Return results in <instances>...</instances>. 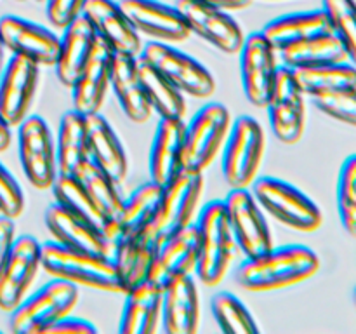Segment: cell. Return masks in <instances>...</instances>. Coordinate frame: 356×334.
<instances>
[{
  "instance_id": "obj_33",
  "label": "cell",
  "mask_w": 356,
  "mask_h": 334,
  "mask_svg": "<svg viewBox=\"0 0 356 334\" xmlns=\"http://www.w3.org/2000/svg\"><path fill=\"white\" fill-rule=\"evenodd\" d=\"M56 157L59 174H72L82 160L89 159L87 117L76 110L66 111L59 120L56 138Z\"/></svg>"
},
{
  "instance_id": "obj_21",
  "label": "cell",
  "mask_w": 356,
  "mask_h": 334,
  "mask_svg": "<svg viewBox=\"0 0 356 334\" xmlns=\"http://www.w3.org/2000/svg\"><path fill=\"white\" fill-rule=\"evenodd\" d=\"M82 14L94 28L97 38L110 45L111 51L141 54V37L120 9V3L115 0H87Z\"/></svg>"
},
{
  "instance_id": "obj_20",
  "label": "cell",
  "mask_w": 356,
  "mask_h": 334,
  "mask_svg": "<svg viewBox=\"0 0 356 334\" xmlns=\"http://www.w3.org/2000/svg\"><path fill=\"white\" fill-rule=\"evenodd\" d=\"M113 54L115 52L111 51L110 45L104 44L101 38H96V44H94L86 65L82 66L75 82L70 87L73 110L83 115L97 113L101 110L106 90L110 87Z\"/></svg>"
},
{
  "instance_id": "obj_45",
  "label": "cell",
  "mask_w": 356,
  "mask_h": 334,
  "mask_svg": "<svg viewBox=\"0 0 356 334\" xmlns=\"http://www.w3.org/2000/svg\"><path fill=\"white\" fill-rule=\"evenodd\" d=\"M14 240H16V226H14V219L0 216V267H2L3 261H6Z\"/></svg>"
},
{
  "instance_id": "obj_4",
  "label": "cell",
  "mask_w": 356,
  "mask_h": 334,
  "mask_svg": "<svg viewBox=\"0 0 356 334\" xmlns=\"http://www.w3.org/2000/svg\"><path fill=\"white\" fill-rule=\"evenodd\" d=\"M252 195L259 207L287 228L312 233L322 226L323 216L318 205L294 184L273 176L256 177Z\"/></svg>"
},
{
  "instance_id": "obj_32",
  "label": "cell",
  "mask_w": 356,
  "mask_h": 334,
  "mask_svg": "<svg viewBox=\"0 0 356 334\" xmlns=\"http://www.w3.org/2000/svg\"><path fill=\"white\" fill-rule=\"evenodd\" d=\"M329 31H332V28L327 19V14L323 13V9H320L287 14V16L271 19L270 23L264 24L261 33L277 51H280L282 47L292 44V42L302 40V38L313 37V35L329 33Z\"/></svg>"
},
{
  "instance_id": "obj_29",
  "label": "cell",
  "mask_w": 356,
  "mask_h": 334,
  "mask_svg": "<svg viewBox=\"0 0 356 334\" xmlns=\"http://www.w3.org/2000/svg\"><path fill=\"white\" fill-rule=\"evenodd\" d=\"M86 117L89 159L120 184L122 181H125L129 170L124 145L118 139L117 132L113 131L110 122L99 111L86 115Z\"/></svg>"
},
{
  "instance_id": "obj_49",
  "label": "cell",
  "mask_w": 356,
  "mask_h": 334,
  "mask_svg": "<svg viewBox=\"0 0 356 334\" xmlns=\"http://www.w3.org/2000/svg\"><path fill=\"white\" fill-rule=\"evenodd\" d=\"M353 301H355V305H356V287H355V291H353Z\"/></svg>"
},
{
  "instance_id": "obj_43",
  "label": "cell",
  "mask_w": 356,
  "mask_h": 334,
  "mask_svg": "<svg viewBox=\"0 0 356 334\" xmlns=\"http://www.w3.org/2000/svg\"><path fill=\"white\" fill-rule=\"evenodd\" d=\"M87 0H45V14L54 28H66L82 14Z\"/></svg>"
},
{
  "instance_id": "obj_39",
  "label": "cell",
  "mask_w": 356,
  "mask_h": 334,
  "mask_svg": "<svg viewBox=\"0 0 356 334\" xmlns=\"http://www.w3.org/2000/svg\"><path fill=\"white\" fill-rule=\"evenodd\" d=\"M322 9L346 51L348 61L356 66V0H323Z\"/></svg>"
},
{
  "instance_id": "obj_26",
  "label": "cell",
  "mask_w": 356,
  "mask_h": 334,
  "mask_svg": "<svg viewBox=\"0 0 356 334\" xmlns=\"http://www.w3.org/2000/svg\"><path fill=\"white\" fill-rule=\"evenodd\" d=\"M110 87L117 96L122 111L136 124H145L152 117V108L146 100L139 77V58L124 52H115L111 63Z\"/></svg>"
},
{
  "instance_id": "obj_17",
  "label": "cell",
  "mask_w": 356,
  "mask_h": 334,
  "mask_svg": "<svg viewBox=\"0 0 356 334\" xmlns=\"http://www.w3.org/2000/svg\"><path fill=\"white\" fill-rule=\"evenodd\" d=\"M198 263V230L195 223L167 233L159 240L148 280L159 285L183 275H193Z\"/></svg>"
},
{
  "instance_id": "obj_42",
  "label": "cell",
  "mask_w": 356,
  "mask_h": 334,
  "mask_svg": "<svg viewBox=\"0 0 356 334\" xmlns=\"http://www.w3.org/2000/svg\"><path fill=\"white\" fill-rule=\"evenodd\" d=\"M24 211V193L16 177L0 162V216L16 219Z\"/></svg>"
},
{
  "instance_id": "obj_1",
  "label": "cell",
  "mask_w": 356,
  "mask_h": 334,
  "mask_svg": "<svg viewBox=\"0 0 356 334\" xmlns=\"http://www.w3.org/2000/svg\"><path fill=\"white\" fill-rule=\"evenodd\" d=\"M318 268L320 260L315 250L301 244H291L245 257L236 268L235 280L249 292H271L308 280Z\"/></svg>"
},
{
  "instance_id": "obj_35",
  "label": "cell",
  "mask_w": 356,
  "mask_h": 334,
  "mask_svg": "<svg viewBox=\"0 0 356 334\" xmlns=\"http://www.w3.org/2000/svg\"><path fill=\"white\" fill-rule=\"evenodd\" d=\"M72 174L79 180V183L87 191L90 200L103 212L104 218L113 219L118 214L122 204H124V198L118 191V183L110 174L104 173L90 159L82 160L73 169Z\"/></svg>"
},
{
  "instance_id": "obj_37",
  "label": "cell",
  "mask_w": 356,
  "mask_h": 334,
  "mask_svg": "<svg viewBox=\"0 0 356 334\" xmlns=\"http://www.w3.org/2000/svg\"><path fill=\"white\" fill-rule=\"evenodd\" d=\"M52 195H54L56 204L65 207L66 211L73 212L75 216L87 219V221L94 223L103 230L108 219L104 218L103 212L97 209V205L90 200L87 191L83 190L82 184L79 183L73 174H58L56 181L51 186Z\"/></svg>"
},
{
  "instance_id": "obj_31",
  "label": "cell",
  "mask_w": 356,
  "mask_h": 334,
  "mask_svg": "<svg viewBox=\"0 0 356 334\" xmlns=\"http://www.w3.org/2000/svg\"><path fill=\"white\" fill-rule=\"evenodd\" d=\"M278 58L282 59L284 66L291 70L348 61L343 44L332 31L292 42L278 51Z\"/></svg>"
},
{
  "instance_id": "obj_5",
  "label": "cell",
  "mask_w": 356,
  "mask_h": 334,
  "mask_svg": "<svg viewBox=\"0 0 356 334\" xmlns=\"http://www.w3.org/2000/svg\"><path fill=\"white\" fill-rule=\"evenodd\" d=\"M76 303L79 287L61 278H52L10 312L9 327L16 334H47L56 322L72 315Z\"/></svg>"
},
{
  "instance_id": "obj_8",
  "label": "cell",
  "mask_w": 356,
  "mask_h": 334,
  "mask_svg": "<svg viewBox=\"0 0 356 334\" xmlns=\"http://www.w3.org/2000/svg\"><path fill=\"white\" fill-rule=\"evenodd\" d=\"M139 59L153 66L163 79L186 96L204 100L214 94L216 80L212 73L200 61L165 42L146 44Z\"/></svg>"
},
{
  "instance_id": "obj_16",
  "label": "cell",
  "mask_w": 356,
  "mask_h": 334,
  "mask_svg": "<svg viewBox=\"0 0 356 334\" xmlns=\"http://www.w3.org/2000/svg\"><path fill=\"white\" fill-rule=\"evenodd\" d=\"M176 7L191 33L198 35L202 40L225 54H236L240 51L245 35L228 10L195 0H177Z\"/></svg>"
},
{
  "instance_id": "obj_30",
  "label": "cell",
  "mask_w": 356,
  "mask_h": 334,
  "mask_svg": "<svg viewBox=\"0 0 356 334\" xmlns=\"http://www.w3.org/2000/svg\"><path fill=\"white\" fill-rule=\"evenodd\" d=\"M96 31L90 26L87 17L80 14L66 28L59 37L58 59L54 63L56 75L65 87H72L82 66L86 65L94 44H96Z\"/></svg>"
},
{
  "instance_id": "obj_10",
  "label": "cell",
  "mask_w": 356,
  "mask_h": 334,
  "mask_svg": "<svg viewBox=\"0 0 356 334\" xmlns=\"http://www.w3.org/2000/svg\"><path fill=\"white\" fill-rule=\"evenodd\" d=\"M264 108H268L271 131L278 141L296 145L302 138L306 125L305 93L296 82L291 68L280 66Z\"/></svg>"
},
{
  "instance_id": "obj_13",
  "label": "cell",
  "mask_w": 356,
  "mask_h": 334,
  "mask_svg": "<svg viewBox=\"0 0 356 334\" xmlns=\"http://www.w3.org/2000/svg\"><path fill=\"white\" fill-rule=\"evenodd\" d=\"M204 191V174L181 170L162 184L155 228L160 239L167 233L195 223L198 204Z\"/></svg>"
},
{
  "instance_id": "obj_23",
  "label": "cell",
  "mask_w": 356,
  "mask_h": 334,
  "mask_svg": "<svg viewBox=\"0 0 356 334\" xmlns=\"http://www.w3.org/2000/svg\"><path fill=\"white\" fill-rule=\"evenodd\" d=\"M200 322V299L193 275L162 285V326L167 334H195Z\"/></svg>"
},
{
  "instance_id": "obj_47",
  "label": "cell",
  "mask_w": 356,
  "mask_h": 334,
  "mask_svg": "<svg viewBox=\"0 0 356 334\" xmlns=\"http://www.w3.org/2000/svg\"><path fill=\"white\" fill-rule=\"evenodd\" d=\"M10 139H13V132L10 127L7 125V122L0 117V153L6 152L10 145Z\"/></svg>"
},
{
  "instance_id": "obj_44",
  "label": "cell",
  "mask_w": 356,
  "mask_h": 334,
  "mask_svg": "<svg viewBox=\"0 0 356 334\" xmlns=\"http://www.w3.org/2000/svg\"><path fill=\"white\" fill-rule=\"evenodd\" d=\"M96 333V327L83 319H75V317L68 315L56 322L47 334H92Z\"/></svg>"
},
{
  "instance_id": "obj_2",
  "label": "cell",
  "mask_w": 356,
  "mask_h": 334,
  "mask_svg": "<svg viewBox=\"0 0 356 334\" xmlns=\"http://www.w3.org/2000/svg\"><path fill=\"white\" fill-rule=\"evenodd\" d=\"M42 268L52 278H61L76 287L124 294L113 260L106 254L70 249L52 240L42 244Z\"/></svg>"
},
{
  "instance_id": "obj_51",
  "label": "cell",
  "mask_w": 356,
  "mask_h": 334,
  "mask_svg": "<svg viewBox=\"0 0 356 334\" xmlns=\"http://www.w3.org/2000/svg\"><path fill=\"white\" fill-rule=\"evenodd\" d=\"M17 2H24V0H17Z\"/></svg>"
},
{
  "instance_id": "obj_50",
  "label": "cell",
  "mask_w": 356,
  "mask_h": 334,
  "mask_svg": "<svg viewBox=\"0 0 356 334\" xmlns=\"http://www.w3.org/2000/svg\"><path fill=\"white\" fill-rule=\"evenodd\" d=\"M37 2H45V0H37Z\"/></svg>"
},
{
  "instance_id": "obj_24",
  "label": "cell",
  "mask_w": 356,
  "mask_h": 334,
  "mask_svg": "<svg viewBox=\"0 0 356 334\" xmlns=\"http://www.w3.org/2000/svg\"><path fill=\"white\" fill-rule=\"evenodd\" d=\"M45 226L54 242L70 249L89 250L106 256H111L113 253V246L108 242L99 226L66 211L56 202L45 211Z\"/></svg>"
},
{
  "instance_id": "obj_46",
  "label": "cell",
  "mask_w": 356,
  "mask_h": 334,
  "mask_svg": "<svg viewBox=\"0 0 356 334\" xmlns=\"http://www.w3.org/2000/svg\"><path fill=\"white\" fill-rule=\"evenodd\" d=\"M195 2L205 3V6L218 7L222 10H240L245 9L252 3V0H195Z\"/></svg>"
},
{
  "instance_id": "obj_11",
  "label": "cell",
  "mask_w": 356,
  "mask_h": 334,
  "mask_svg": "<svg viewBox=\"0 0 356 334\" xmlns=\"http://www.w3.org/2000/svg\"><path fill=\"white\" fill-rule=\"evenodd\" d=\"M225 207L236 247L243 256H259L273 247L270 226L249 188H232Z\"/></svg>"
},
{
  "instance_id": "obj_27",
  "label": "cell",
  "mask_w": 356,
  "mask_h": 334,
  "mask_svg": "<svg viewBox=\"0 0 356 334\" xmlns=\"http://www.w3.org/2000/svg\"><path fill=\"white\" fill-rule=\"evenodd\" d=\"M162 324V285L143 280L125 292V305L120 319V333L153 334Z\"/></svg>"
},
{
  "instance_id": "obj_36",
  "label": "cell",
  "mask_w": 356,
  "mask_h": 334,
  "mask_svg": "<svg viewBox=\"0 0 356 334\" xmlns=\"http://www.w3.org/2000/svg\"><path fill=\"white\" fill-rule=\"evenodd\" d=\"M139 58V56H138ZM139 77L153 113L160 118H183L186 111L183 93L163 79L153 66L139 59Z\"/></svg>"
},
{
  "instance_id": "obj_40",
  "label": "cell",
  "mask_w": 356,
  "mask_h": 334,
  "mask_svg": "<svg viewBox=\"0 0 356 334\" xmlns=\"http://www.w3.org/2000/svg\"><path fill=\"white\" fill-rule=\"evenodd\" d=\"M337 212L343 228L356 239V153L343 162L337 177Z\"/></svg>"
},
{
  "instance_id": "obj_38",
  "label": "cell",
  "mask_w": 356,
  "mask_h": 334,
  "mask_svg": "<svg viewBox=\"0 0 356 334\" xmlns=\"http://www.w3.org/2000/svg\"><path fill=\"white\" fill-rule=\"evenodd\" d=\"M211 312L219 329L226 334H256L259 333L252 313L247 306L228 291L218 292L211 299Z\"/></svg>"
},
{
  "instance_id": "obj_3",
  "label": "cell",
  "mask_w": 356,
  "mask_h": 334,
  "mask_svg": "<svg viewBox=\"0 0 356 334\" xmlns=\"http://www.w3.org/2000/svg\"><path fill=\"white\" fill-rule=\"evenodd\" d=\"M198 230L197 277L207 287L222 282L238 250L226 214L225 200H212L205 205L195 221Z\"/></svg>"
},
{
  "instance_id": "obj_48",
  "label": "cell",
  "mask_w": 356,
  "mask_h": 334,
  "mask_svg": "<svg viewBox=\"0 0 356 334\" xmlns=\"http://www.w3.org/2000/svg\"><path fill=\"white\" fill-rule=\"evenodd\" d=\"M3 44H2V40H0V75H2V72H3Z\"/></svg>"
},
{
  "instance_id": "obj_34",
  "label": "cell",
  "mask_w": 356,
  "mask_h": 334,
  "mask_svg": "<svg viewBox=\"0 0 356 334\" xmlns=\"http://www.w3.org/2000/svg\"><path fill=\"white\" fill-rule=\"evenodd\" d=\"M292 73L305 96L309 97L341 89H356V66L353 63L341 61L312 68H294Z\"/></svg>"
},
{
  "instance_id": "obj_7",
  "label": "cell",
  "mask_w": 356,
  "mask_h": 334,
  "mask_svg": "<svg viewBox=\"0 0 356 334\" xmlns=\"http://www.w3.org/2000/svg\"><path fill=\"white\" fill-rule=\"evenodd\" d=\"M266 138L256 118L243 115L233 122L222 146V176L229 188H249L264 159Z\"/></svg>"
},
{
  "instance_id": "obj_12",
  "label": "cell",
  "mask_w": 356,
  "mask_h": 334,
  "mask_svg": "<svg viewBox=\"0 0 356 334\" xmlns=\"http://www.w3.org/2000/svg\"><path fill=\"white\" fill-rule=\"evenodd\" d=\"M42 268V244L31 235L16 237L0 267V310L13 312L30 291Z\"/></svg>"
},
{
  "instance_id": "obj_28",
  "label": "cell",
  "mask_w": 356,
  "mask_h": 334,
  "mask_svg": "<svg viewBox=\"0 0 356 334\" xmlns=\"http://www.w3.org/2000/svg\"><path fill=\"white\" fill-rule=\"evenodd\" d=\"M183 118H160L149 152V177L160 186L183 170Z\"/></svg>"
},
{
  "instance_id": "obj_52",
  "label": "cell",
  "mask_w": 356,
  "mask_h": 334,
  "mask_svg": "<svg viewBox=\"0 0 356 334\" xmlns=\"http://www.w3.org/2000/svg\"><path fill=\"white\" fill-rule=\"evenodd\" d=\"M268 2H275V0H268Z\"/></svg>"
},
{
  "instance_id": "obj_6",
  "label": "cell",
  "mask_w": 356,
  "mask_h": 334,
  "mask_svg": "<svg viewBox=\"0 0 356 334\" xmlns=\"http://www.w3.org/2000/svg\"><path fill=\"white\" fill-rule=\"evenodd\" d=\"M232 129V115L221 103H209L184 127L183 170L204 174L222 152Z\"/></svg>"
},
{
  "instance_id": "obj_41",
  "label": "cell",
  "mask_w": 356,
  "mask_h": 334,
  "mask_svg": "<svg viewBox=\"0 0 356 334\" xmlns=\"http://www.w3.org/2000/svg\"><path fill=\"white\" fill-rule=\"evenodd\" d=\"M313 104L334 120L356 127V89H341L312 97Z\"/></svg>"
},
{
  "instance_id": "obj_14",
  "label": "cell",
  "mask_w": 356,
  "mask_h": 334,
  "mask_svg": "<svg viewBox=\"0 0 356 334\" xmlns=\"http://www.w3.org/2000/svg\"><path fill=\"white\" fill-rule=\"evenodd\" d=\"M240 54V75L243 93L254 106H266L273 87L278 65V51L266 40L261 31L243 38Z\"/></svg>"
},
{
  "instance_id": "obj_18",
  "label": "cell",
  "mask_w": 356,
  "mask_h": 334,
  "mask_svg": "<svg viewBox=\"0 0 356 334\" xmlns=\"http://www.w3.org/2000/svg\"><path fill=\"white\" fill-rule=\"evenodd\" d=\"M0 40L7 51L16 56H23L37 63L38 66H54L58 59V35L23 17H0Z\"/></svg>"
},
{
  "instance_id": "obj_15",
  "label": "cell",
  "mask_w": 356,
  "mask_h": 334,
  "mask_svg": "<svg viewBox=\"0 0 356 334\" xmlns=\"http://www.w3.org/2000/svg\"><path fill=\"white\" fill-rule=\"evenodd\" d=\"M40 80V66L13 54L0 75V117L10 129L28 117Z\"/></svg>"
},
{
  "instance_id": "obj_9",
  "label": "cell",
  "mask_w": 356,
  "mask_h": 334,
  "mask_svg": "<svg viewBox=\"0 0 356 334\" xmlns=\"http://www.w3.org/2000/svg\"><path fill=\"white\" fill-rule=\"evenodd\" d=\"M17 148L23 173L37 190H51L58 177L56 139L47 122L38 115H28L17 125Z\"/></svg>"
},
{
  "instance_id": "obj_25",
  "label": "cell",
  "mask_w": 356,
  "mask_h": 334,
  "mask_svg": "<svg viewBox=\"0 0 356 334\" xmlns=\"http://www.w3.org/2000/svg\"><path fill=\"white\" fill-rule=\"evenodd\" d=\"M159 240L160 235L156 230H146V232L120 237L115 242L111 260L117 268L124 294L148 278Z\"/></svg>"
},
{
  "instance_id": "obj_19",
  "label": "cell",
  "mask_w": 356,
  "mask_h": 334,
  "mask_svg": "<svg viewBox=\"0 0 356 334\" xmlns=\"http://www.w3.org/2000/svg\"><path fill=\"white\" fill-rule=\"evenodd\" d=\"M118 3L132 28L156 42H184L191 35L176 6L159 0H120Z\"/></svg>"
},
{
  "instance_id": "obj_22",
  "label": "cell",
  "mask_w": 356,
  "mask_h": 334,
  "mask_svg": "<svg viewBox=\"0 0 356 334\" xmlns=\"http://www.w3.org/2000/svg\"><path fill=\"white\" fill-rule=\"evenodd\" d=\"M160 191H162V186L149 180L136 188L131 197L125 198L118 214L113 219H108L106 225L103 226L104 237L111 246H115L120 237L146 232V230H156L155 221L156 212H159Z\"/></svg>"
}]
</instances>
